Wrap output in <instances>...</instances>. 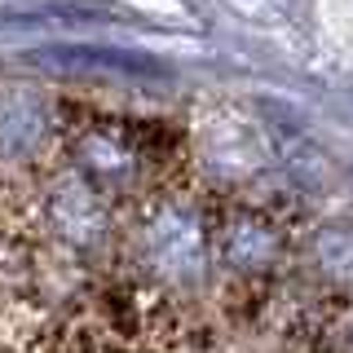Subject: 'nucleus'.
I'll list each match as a JSON object with an SVG mask.
<instances>
[{
  "mask_svg": "<svg viewBox=\"0 0 353 353\" xmlns=\"http://www.w3.org/2000/svg\"><path fill=\"white\" fill-rule=\"evenodd\" d=\"M141 252H146L150 270L172 287H190V283L203 279V265H208L203 225H199V216L181 203L159 208V212L141 225Z\"/></svg>",
  "mask_w": 353,
  "mask_h": 353,
  "instance_id": "obj_1",
  "label": "nucleus"
},
{
  "mask_svg": "<svg viewBox=\"0 0 353 353\" xmlns=\"http://www.w3.org/2000/svg\"><path fill=\"white\" fill-rule=\"evenodd\" d=\"M49 216H53V225H58V234L66 243H75V248H93V243L106 234V208H102V199L93 194V185L80 181V176H66L58 190H53Z\"/></svg>",
  "mask_w": 353,
  "mask_h": 353,
  "instance_id": "obj_2",
  "label": "nucleus"
},
{
  "mask_svg": "<svg viewBox=\"0 0 353 353\" xmlns=\"http://www.w3.org/2000/svg\"><path fill=\"white\" fill-rule=\"evenodd\" d=\"M44 132V106L31 93L0 97V154H27Z\"/></svg>",
  "mask_w": 353,
  "mask_h": 353,
  "instance_id": "obj_3",
  "label": "nucleus"
},
{
  "mask_svg": "<svg viewBox=\"0 0 353 353\" xmlns=\"http://www.w3.org/2000/svg\"><path fill=\"white\" fill-rule=\"evenodd\" d=\"M225 261L239 265V270H261L279 256V234L265 225L261 216H234L225 225Z\"/></svg>",
  "mask_w": 353,
  "mask_h": 353,
  "instance_id": "obj_4",
  "label": "nucleus"
}]
</instances>
